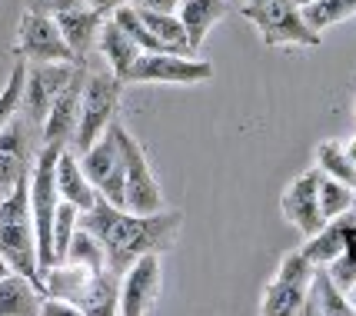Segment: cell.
<instances>
[{
  "instance_id": "1",
  "label": "cell",
  "mask_w": 356,
  "mask_h": 316,
  "mask_svg": "<svg viewBox=\"0 0 356 316\" xmlns=\"http://www.w3.org/2000/svg\"><path fill=\"white\" fill-rule=\"evenodd\" d=\"M80 226L104 243L107 269L120 276L143 253H170L184 230V213L167 206L156 213H134L127 206H113L97 193V203L80 213Z\"/></svg>"
},
{
  "instance_id": "2",
  "label": "cell",
  "mask_w": 356,
  "mask_h": 316,
  "mask_svg": "<svg viewBox=\"0 0 356 316\" xmlns=\"http://www.w3.org/2000/svg\"><path fill=\"white\" fill-rule=\"evenodd\" d=\"M240 14L257 27L266 47L310 50L323 44V33L307 24L303 10L293 0H247V3H240Z\"/></svg>"
},
{
  "instance_id": "3",
  "label": "cell",
  "mask_w": 356,
  "mask_h": 316,
  "mask_svg": "<svg viewBox=\"0 0 356 316\" xmlns=\"http://www.w3.org/2000/svg\"><path fill=\"white\" fill-rule=\"evenodd\" d=\"M124 80L117 77L113 70H97V67H87V77H83V94H80V124L77 133H74V143L70 150L83 153L104 130H107L113 120H117V110H120V100H124Z\"/></svg>"
},
{
  "instance_id": "4",
  "label": "cell",
  "mask_w": 356,
  "mask_h": 316,
  "mask_svg": "<svg viewBox=\"0 0 356 316\" xmlns=\"http://www.w3.org/2000/svg\"><path fill=\"white\" fill-rule=\"evenodd\" d=\"M110 130H113V137L120 143V153H124L127 210H134V213H156V210H163V206H167L163 187H160V180H156L154 170H150V157H147L143 143L127 130L120 117L110 124Z\"/></svg>"
},
{
  "instance_id": "5",
  "label": "cell",
  "mask_w": 356,
  "mask_h": 316,
  "mask_svg": "<svg viewBox=\"0 0 356 316\" xmlns=\"http://www.w3.org/2000/svg\"><path fill=\"white\" fill-rule=\"evenodd\" d=\"M213 63L197 57V53H173V50H156V53H140L134 67L127 70L124 83H150V87H197L213 80Z\"/></svg>"
},
{
  "instance_id": "6",
  "label": "cell",
  "mask_w": 356,
  "mask_h": 316,
  "mask_svg": "<svg viewBox=\"0 0 356 316\" xmlns=\"http://www.w3.org/2000/svg\"><path fill=\"white\" fill-rule=\"evenodd\" d=\"M313 269H316V263H313L303 250L283 253V260H280V267H277V276L264 286L260 313L264 316H300Z\"/></svg>"
},
{
  "instance_id": "7",
  "label": "cell",
  "mask_w": 356,
  "mask_h": 316,
  "mask_svg": "<svg viewBox=\"0 0 356 316\" xmlns=\"http://www.w3.org/2000/svg\"><path fill=\"white\" fill-rule=\"evenodd\" d=\"M14 57L27 63H80L63 40L57 17L33 14V10H24L20 24H17Z\"/></svg>"
},
{
  "instance_id": "8",
  "label": "cell",
  "mask_w": 356,
  "mask_h": 316,
  "mask_svg": "<svg viewBox=\"0 0 356 316\" xmlns=\"http://www.w3.org/2000/svg\"><path fill=\"white\" fill-rule=\"evenodd\" d=\"M80 167L87 180L93 183V190L110 200L113 206H127V193H124V153H120V143L113 137V130H104L97 140L80 153Z\"/></svg>"
},
{
  "instance_id": "9",
  "label": "cell",
  "mask_w": 356,
  "mask_h": 316,
  "mask_svg": "<svg viewBox=\"0 0 356 316\" xmlns=\"http://www.w3.org/2000/svg\"><path fill=\"white\" fill-rule=\"evenodd\" d=\"M40 126H33L24 113L17 110V117L0 130V190L14 187L17 180L31 176V167L37 153H40Z\"/></svg>"
},
{
  "instance_id": "10",
  "label": "cell",
  "mask_w": 356,
  "mask_h": 316,
  "mask_svg": "<svg viewBox=\"0 0 356 316\" xmlns=\"http://www.w3.org/2000/svg\"><path fill=\"white\" fill-rule=\"evenodd\" d=\"M163 290V267L160 253H143L120 273V313L124 316H147L156 310Z\"/></svg>"
},
{
  "instance_id": "11",
  "label": "cell",
  "mask_w": 356,
  "mask_h": 316,
  "mask_svg": "<svg viewBox=\"0 0 356 316\" xmlns=\"http://www.w3.org/2000/svg\"><path fill=\"white\" fill-rule=\"evenodd\" d=\"M74 70H77V63H27L20 113L33 126H44V117L50 110V103L67 87V80L74 77Z\"/></svg>"
},
{
  "instance_id": "12",
  "label": "cell",
  "mask_w": 356,
  "mask_h": 316,
  "mask_svg": "<svg viewBox=\"0 0 356 316\" xmlns=\"http://www.w3.org/2000/svg\"><path fill=\"white\" fill-rule=\"evenodd\" d=\"M83 77H87V63H77L74 77L67 80L57 100L50 103V110L44 117V126H40V143L47 147H70L74 143V133H77L80 124V94H83Z\"/></svg>"
},
{
  "instance_id": "13",
  "label": "cell",
  "mask_w": 356,
  "mask_h": 316,
  "mask_svg": "<svg viewBox=\"0 0 356 316\" xmlns=\"http://www.w3.org/2000/svg\"><path fill=\"white\" fill-rule=\"evenodd\" d=\"M316 183H320V167L313 163L310 170H303L300 176H293L283 197H280V213L283 220L296 226L303 237L316 233L323 226V213H320V197H316Z\"/></svg>"
},
{
  "instance_id": "14",
  "label": "cell",
  "mask_w": 356,
  "mask_h": 316,
  "mask_svg": "<svg viewBox=\"0 0 356 316\" xmlns=\"http://www.w3.org/2000/svg\"><path fill=\"white\" fill-rule=\"evenodd\" d=\"M107 269H90L80 267V263H54L50 269H44V290L47 297H60V300H70L80 310V316H87V306L93 300V290L100 283Z\"/></svg>"
},
{
  "instance_id": "15",
  "label": "cell",
  "mask_w": 356,
  "mask_h": 316,
  "mask_svg": "<svg viewBox=\"0 0 356 316\" xmlns=\"http://www.w3.org/2000/svg\"><path fill=\"white\" fill-rule=\"evenodd\" d=\"M104 20H107V14L93 10L87 3H80L74 10H63V14L57 17V27H60L63 40H67V47L74 50V57H77L80 63H87L90 53L97 50V37H100Z\"/></svg>"
},
{
  "instance_id": "16",
  "label": "cell",
  "mask_w": 356,
  "mask_h": 316,
  "mask_svg": "<svg viewBox=\"0 0 356 316\" xmlns=\"http://www.w3.org/2000/svg\"><path fill=\"white\" fill-rule=\"evenodd\" d=\"M227 10H230L227 0H180L177 14H180V24H184V31H186L190 53H200L203 40L227 17Z\"/></svg>"
},
{
  "instance_id": "17",
  "label": "cell",
  "mask_w": 356,
  "mask_h": 316,
  "mask_svg": "<svg viewBox=\"0 0 356 316\" xmlns=\"http://www.w3.org/2000/svg\"><path fill=\"white\" fill-rule=\"evenodd\" d=\"M350 313V303L343 297V286L333 280V273L326 267H316L307 286V300L300 316H346Z\"/></svg>"
},
{
  "instance_id": "18",
  "label": "cell",
  "mask_w": 356,
  "mask_h": 316,
  "mask_svg": "<svg viewBox=\"0 0 356 316\" xmlns=\"http://www.w3.org/2000/svg\"><path fill=\"white\" fill-rule=\"evenodd\" d=\"M57 190H60V200H70L74 206H80V213L97 203V190L80 167V153L70 147H63L60 157H57Z\"/></svg>"
},
{
  "instance_id": "19",
  "label": "cell",
  "mask_w": 356,
  "mask_h": 316,
  "mask_svg": "<svg viewBox=\"0 0 356 316\" xmlns=\"http://www.w3.org/2000/svg\"><path fill=\"white\" fill-rule=\"evenodd\" d=\"M97 50H100V57L107 60V67L117 74V77L124 80L127 70L134 67V60H137L143 50L137 47V40L130 37V33L113 20V17H107L104 20V27H100V37H97Z\"/></svg>"
},
{
  "instance_id": "20",
  "label": "cell",
  "mask_w": 356,
  "mask_h": 316,
  "mask_svg": "<svg viewBox=\"0 0 356 316\" xmlns=\"http://www.w3.org/2000/svg\"><path fill=\"white\" fill-rule=\"evenodd\" d=\"M44 290L33 283L31 276L24 273H7L0 276V316H33L40 313V303H44Z\"/></svg>"
},
{
  "instance_id": "21",
  "label": "cell",
  "mask_w": 356,
  "mask_h": 316,
  "mask_svg": "<svg viewBox=\"0 0 356 316\" xmlns=\"http://www.w3.org/2000/svg\"><path fill=\"white\" fill-rule=\"evenodd\" d=\"M316 197H320V213H323V223L340 217L346 210L356 206V190L350 183H343L337 176H330L320 170V183H316Z\"/></svg>"
},
{
  "instance_id": "22",
  "label": "cell",
  "mask_w": 356,
  "mask_h": 316,
  "mask_svg": "<svg viewBox=\"0 0 356 316\" xmlns=\"http://www.w3.org/2000/svg\"><path fill=\"white\" fill-rule=\"evenodd\" d=\"M303 17L313 31H330L343 20H353L356 17V0H316L310 7H303Z\"/></svg>"
},
{
  "instance_id": "23",
  "label": "cell",
  "mask_w": 356,
  "mask_h": 316,
  "mask_svg": "<svg viewBox=\"0 0 356 316\" xmlns=\"http://www.w3.org/2000/svg\"><path fill=\"white\" fill-rule=\"evenodd\" d=\"M316 167L323 170V174L337 176L343 183H350L356 190V163L346 157V150H343V140H323L316 147Z\"/></svg>"
},
{
  "instance_id": "24",
  "label": "cell",
  "mask_w": 356,
  "mask_h": 316,
  "mask_svg": "<svg viewBox=\"0 0 356 316\" xmlns=\"http://www.w3.org/2000/svg\"><path fill=\"white\" fill-rule=\"evenodd\" d=\"M67 263H80V267H90V269H107V253H104V243L93 237L90 230L77 226V233L70 237V247L63 253Z\"/></svg>"
},
{
  "instance_id": "25",
  "label": "cell",
  "mask_w": 356,
  "mask_h": 316,
  "mask_svg": "<svg viewBox=\"0 0 356 316\" xmlns=\"http://www.w3.org/2000/svg\"><path fill=\"white\" fill-rule=\"evenodd\" d=\"M24 80H27V60H14V70H10V77L7 83L0 87V130L10 124L20 110V100H24Z\"/></svg>"
},
{
  "instance_id": "26",
  "label": "cell",
  "mask_w": 356,
  "mask_h": 316,
  "mask_svg": "<svg viewBox=\"0 0 356 316\" xmlns=\"http://www.w3.org/2000/svg\"><path fill=\"white\" fill-rule=\"evenodd\" d=\"M110 17H113V20H117V24H120V27H124V31L137 40V47L143 50V53H156V50H163V44H160L154 33H150V27L143 24V17H140V10L134 7V3H120V7H117Z\"/></svg>"
},
{
  "instance_id": "27",
  "label": "cell",
  "mask_w": 356,
  "mask_h": 316,
  "mask_svg": "<svg viewBox=\"0 0 356 316\" xmlns=\"http://www.w3.org/2000/svg\"><path fill=\"white\" fill-rule=\"evenodd\" d=\"M80 226V206H74L70 200H60L57 203V213H54V263H60L67 247H70V237L77 233Z\"/></svg>"
},
{
  "instance_id": "28",
  "label": "cell",
  "mask_w": 356,
  "mask_h": 316,
  "mask_svg": "<svg viewBox=\"0 0 356 316\" xmlns=\"http://www.w3.org/2000/svg\"><path fill=\"white\" fill-rule=\"evenodd\" d=\"M83 0H24V10L33 14H47V17H60L63 10H74Z\"/></svg>"
},
{
  "instance_id": "29",
  "label": "cell",
  "mask_w": 356,
  "mask_h": 316,
  "mask_svg": "<svg viewBox=\"0 0 356 316\" xmlns=\"http://www.w3.org/2000/svg\"><path fill=\"white\" fill-rule=\"evenodd\" d=\"M40 313H47V316H80V310L70 300H60V297H44Z\"/></svg>"
},
{
  "instance_id": "30",
  "label": "cell",
  "mask_w": 356,
  "mask_h": 316,
  "mask_svg": "<svg viewBox=\"0 0 356 316\" xmlns=\"http://www.w3.org/2000/svg\"><path fill=\"white\" fill-rule=\"evenodd\" d=\"M134 7H147V10H177L180 0H127Z\"/></svg>"
},
{
  "instance_id": "31",
  "label": "cell",
  "mask_w": 356,
  "mask_h": 316,
  "mask_svg": "<svg viewBox=\"0 0 356 316\" xmlns=\"http://www.w3.org/2000/svg\"><path fill=\"white\" fill-rule=\"evenodd\" d=\"M83 3H87V7H93V10H100V14H113V10H117V7H120V3H127V0H83Z\"/></svg>"
},
{
  "instance_id": "32",
  "label": "cell",
  "mask_w": 356,
  "mask_h": 316,
  "mask_svg": "<svg viewBox=\"0 0 356 316\" xmlns=\"http://www.w3.org/2000/svg\"><path fill=\"white\" fill-rule=\"evenodd\" d=\"M343 297H346V303H350V313H356V280L350 286H343Z\"/></svg>"
},
{
  "instance_id": "33",
  "label": "cell",
  "mask_w": 356,
  "mask_h": 316,
  "mask_svg": "<svg viewBox=\"0 0 356 316\" xmlns=\"http://www.w3.org/2000/svg\"><path fill=\"white\" fill-rule=\"evenodd\" d=\"M343 150H346V157H350V160L356 163V133H353V137H346V140H343Z\"/></svg>"
},
{
  "instance_id": "34",
  "label": "cell",
  "mask_w": 356,
  "mask_h": 316,
  "mask_svg": "<svg viewBox=\"0 0 356 316\" xmlns=\"http://www.w3.org/2000/svg\"><path fill=\"white\" fill-rule=\"evenodd\" d=\"M7 273H10V267H7V260L0 256V276H7Z\"/></svg>"
},
{
  "instance_id": "35",
  "label": "cell",
  "mask_w": 356,
  "mask_h": 316,
  "mask_svg": "<svg viewBox=\"0 0 356 316\" xmlns=\"http://www.w3.org/2000/svg\"><path fill=\"white\" fill-rule=\"evenodd\" d=\"M296 7H300V10H303V7H310V3H316V0H293Z\"/></svg>"
},
{
  "instance_id": "36",
  "label": "cell",
  "mask_w": 356,
  "mask_h": 316,
  "mask_svg": "<svg viewBox=\"0 0 356 316\" xmlns=\"http://www.w3.org/2000/svg\"><path fill=\"white\" fill-rule=\"evenodd\" d=\"M0 200H3V190H0Z\"/></svg>"
},
{
  "instance_id": "37",
  "label": "cell",
  "mask_w": 356,
  "mask_h": 316,
  "mask_svg": "<svg viewBox=\"0 0 356 316\" xmlns=\"http://www.w3.org/2000/svg\"><path fill=\"white\" fill-rule=\"evenodd\" d=\"M236 3H247V0H236Z\"/></svg>"
}]
</instances>
